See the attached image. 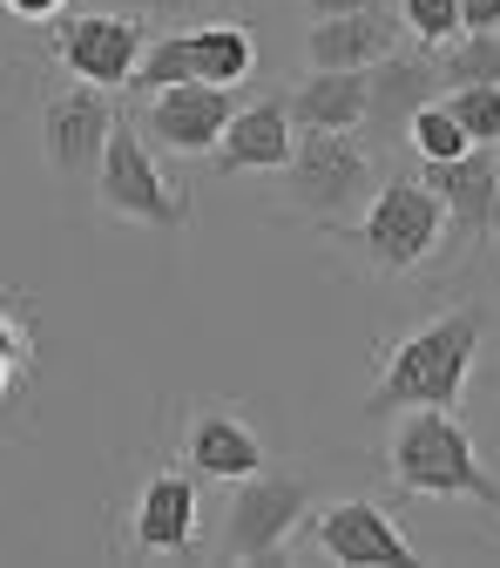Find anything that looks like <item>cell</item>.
<instances>
[{
	"instance_id": "cell-24",
	"label": "cell",
	"mask_w": 500,
	"mask_h": 568,
	"mask_svg": "<svg viewBox=\"0 0 500 568\" xmlns=\"http://www.w3.org/2000/svg\"><path fill=\"white\" fill-rule=\"evenodd\" d=\"M82 8H109V14H135V21H183L196 0H82Z\"/></svg>"
},
{
	"instance_id": "cell-5",
	"label": "cell",
	"mask_w": 500,
	"mask_h": 568,
	"mask_svg": "<svg viewBox=\"0 0 500 568\" xmlns=\"http://www.w3.org/2000/svg\"><path fill=\"white\" fill-rule=\"evenodd\" d=\"M89 190H95V203L109 210L115 224H150V231H170V237L190 231V190L163 170L156 142L142 135L129 115H115V129H109V142H102V163H95Z\"/></svg>"
},
{
	"instance_id": "cell-10",
	"label": "cell",
	"mask_w": 500,
	"mask_h": 568,
	"mask_svg": "<svg viewBox=\"0 0 500 568\" xmlns=\"http://www.w3.org/2000/svg\"><path fill=\"white\" fill-rule=\"evenodd\" d=\"M312 548H318L325 561H351V568L419 561V548L406 541V528H399L379 501H366V494H351V501L318 508V521H312Z\"/></svg>"
},
{
	"instance_id": "cell-4",
	"label": "cell",
	"mask_w": 500,
	"mask_h": 568,
	"mask_svg": "<svg viewBox=\"0 0 500 568\" xmlns=\"http://www.w3.org/2000/svg\"><path fill=\"white\" fill-rule=\"evenodd\" d=\"M277 176H284V196H292L298 217H312L338 237L379 190V150L359 129H298V150Z\"/></svg>"
},
{
	"instance_id": "cell-18",
	"label": "cell",
	"mask_w": 500,
	"mask_h": 568,
	"mask_svg": "<svg viewBox=\"0 0 500 568\" xmlns=\"http://www.w3.org/2000/svg\"><path fill=\"white\" fill-rule=\"evenodd\" d=\"M183 48H190V75L196 82H224V89H244L257 75V34L244 21H203V28H183Z\"/></svg>"
},
{
	"instance_id": "cell-19",
	"label": "cell",
	"mask_w": 500,
	"mask_h": 568,
	"mask_svg": "<svg viewBox=\"0 0 500 568\" xmlns=\"http://www.w3.org/2000/svg\"><path fill=\"white\" fill-rule=\"evenodd\" d=\"M399 142H406L419 163H453V156H467V150H473L467 129L453 122V109H447L440 95H433V102H419V109L406 115V135H399Z\"/></svg>"
},
{
	"instance_id": "cell-16",
	"label": "cell",
	"mask_w": 500,
	"mask_h": 568,
	"mask_svg": "<svg viewBox=\"0 0 500 568\" xmlns=\"http://www.w3.org/2000/svg\"><path fill=\"white\" fill-rule=\"evenodd\" d=\"M406 41V21L399 8H359V14H318L312 34H305V61L312 68H373L386 54H399Z\"/></svg>"
},
{
	"instance_id": "cell-21",
	"label": "cell",
	"mask_w": 500,
	"mask_h": 568,
	"mask_svg": "<svg viewBox=\"0 0 500 568\" xmlns=\"http://www.w3.org/2000/svg\"><path fill=\"white\" fill-rule=\"evenodd\" d=\"M440 102L453 109V122L467 129V142L500 150V82H453V89H440Z\"/></svg>"
},
{
	"instance_id": "cell-14",
	"label": "cell",
	"mask_w": 500,
	"mask_h": 568,
	"mask_svg": "<svg viewBox=\"0 0 500 568\" xmlns=\"http://www.w3.org/2000/svg\"><path fill=\"white\" fill-rule=\"evenodd\" d=\"M292 150H298L292 109H284V95H264V102L231 115V129L217 135V150H210V163H217L224 176H277L284 163H292Z\"/></svg>"
},
{
	"instance_id": "cell-3",
	"label": "cell",
	"mask_w": 500,
	"mask_h": 568,
	"mask_svg": "<svg viewBox=\"0 0 500 568\" xmlns=\"http://www.w3.org/2000/svg\"><path fill=\"white\" fill-rule=\"evenodd\" d=\"M338 237H351V251H359L379 277H412L447 251V203L433 196L426 176L399 170V176H379L366 210Z\"/></svg>"
},
{
	"instance_id": "cell-23",
	"label": "cell",
	"mask_w": 500,
	"mask_h": 568,
	"mask_svg": "<svg viewBox=\"0 0 500 568\" xmlns=\"http://www.w3.org/2000/svg\"><path fill=\"white\" fill-rule=\"evenodd\" d=\"M28 366H34V332L21 325V305H0V399L14 393Z\"/></svg>"
},
{
	"instance_id": "cell-7",
	"label": "cell",
	"mask_w": 500,
	"mask_h": 568,
	"mask_svg": "<svg viewBox=\"0 0 500 568\" xmlns=\"http://www.w3.org/2000/svg\"><path fill=\"white\" fill-rule=\"evenodd\" d=\"M54 28V61L61 75L75 82H95V89H129L142 48H150V28H142L135 14H109V8H68L48 21Z\"/></svg>"
},
{
	"instance_id": "cell-22",
	"label": "cell",
	"mask_w": 500,
	"mask_h": 568,
	"mask_svg": "<svg viewBox=\"0 0 500 568\" xmlns=\"http://www.w3.org/2000/svg\"><path fill=\"white\" fill-rule=\"evenodd\" d=\"M399 21H406V34H412L426 54H433V48H447L453 34H467L453 0H399Z\"/></svg>"
},
{
	"instance_id": "cell-8",
	"label": "cell",
	"mask_w": 500,
	"mask_h": 568,
	"mask_svg": "<svg viewBox=\"0 0 500 568\" xmlns=\"http://www.w3.org/2000/svg\"><path fill=\"white\" fill-rule=\"evenodd\" d=\"M231 115H237V89H224V82H170V89H156L150 102H142V115H135V129L156 142L163 156H210L217 150V135L231 129Z\"/></svg>"
},
{
	"instance_id": "cell-15",
	"label": "cell",
	"mask_w": 500,
	"mask_h": 568,
	"mask_svg": "<svg viewBox=\"0 0 500 568\" xmlns=\"http://www.w3.org/2000/svg\"><path fill=\"white\" fill-rule=\"evenodd\" d=\"M447 82H440V68L426 61V54H386L366 68V135H373V150H386V142L406 135V115L419 102H433Z\"/></svg>"
},
{
	"instance_id": "cell-9",
	"label": "cell",
	"mask_w": 500,
	"mask_h": 568,
	"mask_svg": "<svg viewBox=\"0 0 500 568\" xmlns=\"http://www.w3.org/2000/svg\"><path fill=\"white\" fill-rule=\"evenodd\" d=\"M115 129V102L95 82H68L41 102V156L61 183H89L102 163V142Z\"/></svg>"
},
{
	"instance_id": "cell-17",
	"label": "cell",
	"mask_w": 500,
	"mask_h": 568,
	"mask_svg": "<svg viewBox=\"0 0 500 568\" xmlns=\"http://www.w3.org/2000/svg\"><path fill=\"white\" fill-rule=\"evenodd\" d=\"M292 129H359L366 122V68H312L284 95Z\"/></svg>"
},
{
	"instance_id": "cell-25",
	"label": "cell",
	"mask_w": 500,
	"mask_h": 568,
	"mask_svg": "<svg viewBox=\"0 0 500 568\" xmlns=\"http://www.w3.org/2000/svg\"><path fill=\"white\" fill-rule=\"evenodd\" d=\"M0 8H8L14 21H28V28H48L54 14H68V8H75V0H0Z\"/></svg>"
},
{
	"instance_id": "cell-27",
	"label": "cell",
	"mask_w": 500,
	"mask_h": 568,
	"mask_svg": "<svg viewBox=\"0 0 500 568\" xmlns=\"http://www.w3.org/2000/svg\"><path fill=\"white\" fill-rule=\"evenodd\" d=\"M305 8H312V21H318V14H359V8H379V0H305Z\"/></svg>"
},
{
	"instance_id": "cell-28",
	"label": "cell",
	"mask_w": 500,
	"mask_h": 568,
	"mask_svg": "<svg viewBox=\"0 0 500 568\" xmlns=\"http://www.w3.org/2000/svg\"><path fill=\"white\" fill-rule=\"evenodd\" d=\"M203 8H217V14H231V8H244V0H203Z\"/></svg>"
},
{
	"instance_id": "cell-12",
	"label": "cell",
	"mask_w": 500,
	"mask_h": 568,
	"mask_svg": "<svg viewBox=\"0 0 500 568\" xmlns=\"http://www.w3.org/2000/svg\"><path fill=\"white\" fill-rule=\"evenodd\" d=\"M419 176L433 183V196L447 203V231L480 237V244L500 237V156L493 150L473 142V150L453 156V163H419Z\"/></svg>"
},
{
	"instance_id": "cell-13",
	"label": "cell",
	"mask_w": 500,
	"mask_h": 568,
	"mask_svg": "<svg viewBox=\"0 0 500 568\" xmlns=\"http://www.w3.org/2000/svg\"><path fill=\"white\" fill-rule=\"evenodd\" d=\"M271 454H264V440H257V426L237 413V406H196L190 419H183V467L196 474V480H244V474H257Z\"/></svg>"
},
{
	"instance_id": "cell-26",
	"label": "cell",
	"mask_w": 500,
	"mask_h": 568,
	"mask_svg": "<svg viewBox=\"0 0 500 568\" xmlns=\"http://www.w3.org/2000/svg\"><path fill=\"white\" fill-rule=\"evenodd\" d=\"M460 8V28L480 34V28H500V0H453Z\"/></svg>"
},
{
	"instance_id": "cell-11",
	"label": "cell",
	"mask_w": 500,
	"mask_h": 568,
	"mask_svg": "<svg viewBox=\"0 0 500 568\" xmlns=\"http://www.w3.org/2000/svg\"><path fill=\"white\" fill-rule=\"evenodd\" d=\"M203 535V494L190 467H163L142 480L129 515V555H190Z\"/></svg>"
},
{
	"instance_id": "cell-20",
	"label": "cell",
	"mask_w": 500,
	"mask_h": 568,
	"mask_svg": "<svg viewBox=\"0 0 500 568\" xmlns=\"http://www.w3.org/2000/svg\"><path fill=\"white\" fill-rule=\"evenodd\" d=\"M433 68L440 82H500V28H480V34H453L447 48H433Z\"/></svg>"
},
{
	"instance_id": "cell-2",
	"label": "cell",
	"mask_w": 500,
	"mask_h": 568,
	"mask_svg": "<svg viewBox=\"0 0 500 568\" xmlns=\"http://www.w3.org/2000/svg\"><path fill=\"white\" fill-rule=\"evenodd\" d=\"M386 474H392L399 494H419V501H480V508H500V480L487 474L467 419L453 406H406V413H392Z\"/></svg>"
},
{
	"instance_id": "cell-1",
	"label": "cell",
	"mask_w": 500,
	"mask_h": 568,
	"mask_svg": "<svg viewBox=\"0 0 500 568\" xmlns=\"http://www.w3.org/2000/svg\"><path fill=\"white\" fill-rule=\"evenodd\" d=\"M480 345H487V312L480 305H447L426 325H412L366 393V419H392L406 406H460L473 366H480Z\"/></svg>"
},
{
	"instance_id": "cell-6",
	"label": "cell",
	"mask_w": 500,
	"mask_h": 568,
	"mask_svg": "<svg viewBox=\"0 0 500 568\" xmlns=\"http://www.w3.org/2000/svg\"><path fill=\"white\" fill-rule=\"evenodd\" d=\"M305 508H312V480H298V474L257 467V474L231 480V508H224L217 555H231V561H277L284 541L298 535Z\"/></svg>"
}]
</instances>
